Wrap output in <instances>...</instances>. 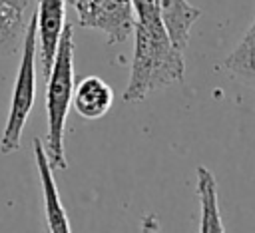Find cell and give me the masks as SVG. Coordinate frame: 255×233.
Returning a JSON list of instances; mask_svg holds the SVG:
<instances>
[{
  "label": "cell",
  "mask_w": 255,
  "mask_h": 233,
  "mask_svg": "<svg viewBox=\"0 0 255 233\" xmlns=\"http://www.w3.org/2000/svg\"><path fill=\"white\" fill-rule=\"evenodd\" d=\"M36 16V38H38V62L44 80L50 74L54 54L60 42V34L66 24V0H38Z\"/></svg>",
  "instance_id": "5b68a950"
},
{
  "label": "cell",
  "mask_w": 255,
  "mask_h": 233,
  "mask_svg": "<svg viewBox=\"0 0 255 233\" xmlns=\"http://www.w3.org/2000/svg\"><path fill=\"white\" fill-rule=\"evenodd\" d=\"M30 0H0V54L12 52L26 32Z\"/></svg>",
  "instance_id": "9c48e42d"
},
{
  "label": "cell",
  "mask_w": 255,
  "mask_h": 233,
  "mask_svg": "<svg viewBox=\"0 0 255 233\" xmlns=\"http://www.w3.org/2000/svg\"><path fill=\"white\" fill-rule=\"evenodd\" d=\"M114 104V90L98 76H86L74 84L72 106L86 119H100Z\"/></svg>",
  "instance_id": "ba28073f"
},
{
  "label": "cell",
  "mask_w": 255,
  "mask_h": 233,
  "mask_svg": "<svg viewBox=\"0 0 255 233\" xmlns=\"http://www.w3.org/2000/svg\"><path fill=\"white\" fill-rule=\"evenodd\" d=\"M74 94V28L64 24L60 42L54 54L50 74L46 78V153L54 169H66L68 159L64 151V129Z\"/></svg>",
  "instance_id": "7a4b0ae2"
},
{
  "label": "cell",
  "mask_w": 255,
  "mask_h": 233,
  "mask_svg": "<svg viewBox=\"0 0 255 233\" xmlns=\"http://www.w3.org/2000/svg\"><path fill=\"white\" fill-rule=\"evenodd\" d=\"M155 4L159 22L167 38L175 48L185 50L189 42V32L201 16V10L197 6H191L187 0H155Z\"/></svg>",
  "instance_id": "52a82bcc"
},
{
  "label": "cell",
  "mask_w": 255,
  "mask_h": 233,
  "mask_svg": "<svg viewBox=\"0 0 255 233\" xmlns=\"http://www.w3.org/2000/svg\"><path fill=\"white\" fill-rule=\"evenodd\" d=\"M82 28L100 30L108 44H122L131 36L135 10L131 0H66Z\"/></svg>",
  "instance_id": "277c9868"
},
{
  "label": "cell",
  "mask_w": 255,
  "mask_h": 233,
  "mask_svg": "<svg viewBox=\"0 0 255 233\" xmlns=\"http://www.w3.org/2000/svg\"><path fill=\"white\" fill-rule=\"evenodd\" d=\"M36 68H38V38H36V16L32 12L26 24V32L22 36V58L14 80L6 123L0 133V153L4 155L14 153L22 143V133L36 102Z\"/></svg>",
  "instance_id": "3957f363"
},
{
  "label": "cell",
  "mask_w": 255,
  "mask_h": 233,
  "mask_svg": "<svg viewBox=\"0 0 255 233\" xmlns=\"http://www.w3.org/2000/svg\"><path fill=\"white\" fill-rule=\"evenodd\" d=\"M32 147H34V159H36V167H38V175H40V187H42V197H44V213H46V225L50 231H58V233H68L72 229L66 209L62 205L60 193H58V185L54 179V167L48 159L46 147L44 143L34 137L32 139Z\"/></svg>",
  "instance_id": "8992f818"
},
{
  "label": "cell",
  "mask_w": 255,
  "mask_h": 233,
  "mask_svg": "<svg viewBox=\"0 0 255 233\" xmlns=\"http://www.w3.org/2000/svg\"><path fill=\"white\" fill-rule=\"evenodd\" d=\"M133 10H135V20L141 24H149V26H157L159 16H157V4L155 0H131Z\"/></svg>",
  "instance_id": "7c38bea8"
},
{
  "label": "cell",
  "mask_w": 255,
  "mask_h": 233,
  "mask_svg": "<svg viewBox=\"0 0 255 233\" xmlns=\"http://www.w3.org/2000/svg\"><path fill=\"white\" fill-rule=\"evenodd\" d=\"M223 66L235 80L255 90V18L239 44L227 54Z\"/></svg>",
  "instance_id": "30bf717a"
},
{
  "label": "cell",
  "mask_w": 255,
  "mask_h": 233,
  "mask_svg": "<svg viewBox=\"0 0 255 233\" xmlns=\"http://www.w3.org/2000/svg\"><path fill=\"white\" fill-rule=\"evenodd\" d=\"M133 60L122 100L139 102L155 90L179 84L185 74L183 50L175 48L161 24H133Z\"/></svg>",
  "instance_id": "6da1fadb"
},
{
  "label": "cell",
  "mask_w": 255,
  "mask_h": 233,
  "mask_svg": "<svg viewBox=\"0 0 255 233\" xmlns=\"http://www.w3.org/2000/svg\"><path fill=\"white\" fill-rule=\"evenodd\" d=\"M197 195L201 205V219H199V231H225L219 203H217V181L215 175L205 167H197Z\"/></svg>",
  "instance_id": "8fae6325"
}]
</instances>
